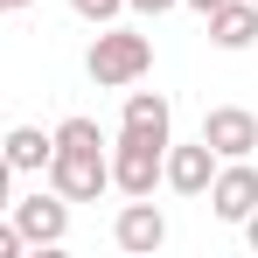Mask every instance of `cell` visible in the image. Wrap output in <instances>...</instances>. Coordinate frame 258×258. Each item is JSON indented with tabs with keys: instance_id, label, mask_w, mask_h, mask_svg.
I'll return each instance as SVG.
<instances>
[{
	"instance_id": "5b68a950",
	"label": "cell",
	"mask_w": 258,
	"mask_h": 258,
	"mask_svg": "<svg viewBox=\"0 0 258 258\" xmlns=\"http://www.w3.org/2000/svg\"><path fill=\"white\" fill-rule=\"evenodd\" d=\"M196 140L210 147L216 161H244V154H258V112H244V105H210Z\"/></svg>"
},
{
	"instance_id": "8fae6325",
	"label": "cell",
	"mask_w": 258,
	"mask_h": 258,
	"mask_svg": "<svg viewBox=\"0 0 258 258\" xmlns=\"http://www.w3.org/2000/svg\"><path fill=\"white\" fill-rule=\"evenodd\" d=\"M210 42L230 49V56L251 49V42H258V7H251V0H223V7L210 14Z\"/></svg>"
},
{
	"instance_id": "d6986e66",
	"label": "cell",
	"mask_w": 258,
	"mask_h": 258,
	"mask_svg": "<svg viewBox=\"0 0 258 258\" xmlns=\"http://www.w3.org/2000/svg\"><path fill=\"white\" fill-rule=\"evenodd\" d=\"M14 7H35V0H0V14H14Z\"/></svg>"
},
{
	"instance_id": "8992f818",
	"label": "cell",
	"mask_w": 258,
	"mask_h": 258,
	"mask_svg": "<svg viewBox=\"0 0 258 258\" xmlns=\"http://www.w3.org/2000/svg\"><path fill=\"white\" fill-rule=\"evenodd\" d=\"M210 174H216V154L203 147V140H168V154H161V188H174V196H210Z\"/></svg>"
},
{
	"instance_id": "ffe728a7",
	"label": "cell",
	"mask_w": 258,
	"mask_h": 258,
	"mask_svg": "<svg viewBox=\"0 0 258 258\" xmlns=\"http://www.w3.org/2000/svg\"><path fill=\"white\" fill-rule=\"evenodd\" d=\"M251 7H258V0H251Z\"/></svg>"
},
{
	"instance_id": "5bb4252c",
	"label": "cell",
	"mask_w": 258,
	"mask_h": 258,
	"mask_svg": "<svg viewBox=\"0 0 258 258\" xmlns=\"http://www.w3.org/2000/svg\"><path fill=\"white\" fill-rule=\"evenodd\" d=\"M28 244H21V230H14V216H0V258H21Z\"/></svg>"
},
{
	"instance_id": "4fadbf2b",
	"label": "cell",
	"mask_w": 258,
	"mask_h": 258,
	"mask_svg": "<svg viewBox=\"0 0 258 258\" xmlns=\"http://www.w3.org/2000/svg\"><path fill=\"white\" fill-rule=\"evenodd\" d=\"M70 14L91 21V28H105V21H119V14H126V0H70Z\"/></svg>"
},
{
	"instance_id": "52a82bcc",
	"label": "cell",
	"mask_w": 258,
	"mask_h": 258,
	"mask_svg": "<svg viewBox=\"0 0 258 258\" xmlns=\"http://www.w3.org/2000/svg\"><path fill=\"white\" fill-rule=\"evenodd\" d=\"M210 210L223 216V223H244V216L258 210V168H251V154H244V161H216V174H210Z\"/></svg>"
},
{
	"instance_id": "7c38bea8",
	"label": "cell",
	"mask_w": 258,
	"mask_h": 258,
	"mask_svg": "<svg viewBox=\"0 0 258 258\" xmlns=\"http://www.w3.org/2000/svg\"><path fill=\"white\" fill-rule=\"evenodd\" d=\"M56 147H105V133H98V119H84V112H70V119L56 126Z\"/></svg>"
},
{
	"instance_id": "6da1fadb",
	"label": "cell",
	"mask_w": 258,
	"mask_h": 258,
	"mask_svg": "<svg viewBox=\"0 0 258 258\" xmlns=\"http://www.w3.org/2000/svg\"><path fill=\"white\" fill-rule=\"evenodd\" d=\"M84 70H91V84H98V91H126V84H140V77L154 70V35L105 21V28L91 35V49H84Z\"/></svg>"
},
{
	"instance_id": "3957f363",
	"label": "cell",
	"mask_w": 258,
	"mask_h": 258,
	"mask_svg": "<svg viewBox=\"0 0 258 258\" xmlns=\"http://www.w3.org/2000/svg\"><path fill=\"white\" fill-rule=\"evenodd\" d=\"M14 230H21V244H28V251H35V244H42V251H56V244H63V237H70V203H63V196H56V188H35V196H14Z\"/></svg>"
},
{
	"instance_id": "ac0fdd59",
	"label": "cell",
	"mask_w": 258,
	"mask_h": 258,
	"mask_svg": "<svg viewBox=\"0 0 258 258\" xmlns=\"http://www.w3.org/2000/svg\"><path fill=\"white\" fill-rule=\"evenodd\" d=\"M181 7H196V14L210 21V14H216V7H223V0H181Z\"/></svg>"
},
{
	"instance_id": "9c48e42d",
	"label": "cell",
	"mask_w": 258,
	"mask_h": 258,
	"mask_svg": "<svg viewBox=\"0 0 258 258\" xmlns=\"http://www.w3.org/2000/svg\"><path fill=\"white\" fill-rule=\"evenodd\" d=\"M119 133L168 147V140H174V105L161 98V91H133V84H126V112H119Z\"/></svg>"
},
{
	"instance_id": "ba28073f",
	"label": "cell",
	"mask_w": 258,
	"mask_h": 258,
	"mask_svg": "<svg viewBox=\"0 0 258 258\" xmlns=\"http://www.w3.org/2000/svg\"><path fill=\"white\" fill-rule=\"evenodd\" d=\"M112 244L133 251V258H147V251L168 244V216L154 210V196H126V210L112 216Z\"/></svg>"
},
{
	"instance_id": "277c9868",
	"label": "cell",
	"mask_w": 258,
	"mask_h": 258,
	"mask_svg": "<svg viewBox=\"0 0 258 258\" xmlns=\"http://www.w3.org/2000/svg\"><path fill=\"white\" fill-rule=\"evenodd\" d=\"M161 154H168V147L119 133V140L105 147V161H112V188H119V196H154V188H161Z\"/></svg>"
},
{
	"instance_id": "30bf717a",
	"label": "cell",
	"mask_w": 258,
	"mask_h": 258,
	"mask_svg": "<svg viewBox=\"0 0 258 258\" xmlns=\"http://www.w3.org/2000/svg\"><path fill=\"white\" fill-rule=\"evenodd\" d=\"M0 154H7V168H14V174H42L49 154H56V133H42V126H7Z\"/></svg>"
},
{
	"instance_id": "9a60e30c",
	"label": "cell",
	"mask_w": 258,
	"mask_h": 258,
	"mask_svg": "<svg viewBox=\"0 0 258 258\" xmlns=\"http://www.w3.org/2000/svg\"><path fill=\"white\" fill-rule=\"evenodd\" d=\"M133 14H154V21H161V14H174V7H181V0H126Z\"/></svg>"
},
{
	"instance_id": "2e32d148",
	"label": "cell",
	"mask_w": 258,
	"mask_h": 258,
	"mask_svg": "<svg viewBox=\"0 0 258 258\" xmlns=\"http://www.w3.org/2000/svg\"><path fill=\"white\" fill-rule=\"evenodd\" d=\"M14 210V168H7V154H0V216Z\"/></svg>"
},
{
	"instance_id": "e0dca14e",
	"label": "cell",
	"mask_w": 258,
	"mask_h": 258,
	"mask_svg": "<svg viewBox=\"0 0 258 258\" xmlns=\"http://www.w3.org/2000/svg\"><path fill=\"white\" fill-rule=\"evenodd\" d=\"M237 230H244V244H251V251H258V210L244 216V223H237Z\"/></svg>"
},
{
	"instance_id": "7a4b0ae2",
	"label": "cell",
	"mask_w": 258,
	"mask_h": 258,
	"mask_svg": "<svg viewBox=\"0 0 258 258\" xmlns=\"http://www.w3.org/2000/svg\"><path fill=\"white\" fill-rule=\"evenodd\" d=\"M42 174H49V188H56L63 203H98V196L112 188V161H105V147H56Z\"/></svg>"
}]
</instances>
